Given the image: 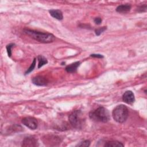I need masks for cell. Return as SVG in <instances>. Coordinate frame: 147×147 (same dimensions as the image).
<instances>
[{
    "instance_id": "cell-1",
    "label": "cell",
    "mask_w": 147,
    "mask_h": 147,
    "mask_svg": "<svg viewBox=\"0 0 147 147\" xmlns=\"http://www.w3.org/2000/svg\"><path fill=\"white\" fill-rule=\"evenodd\" d=\"M24 32L32 38L42 43L52 42L55 38L53 34L49 33H43L31 29H24Z\"/></svg>"
},
{
    "instance_id": "cell-2",
    "label": "cell",
    "mask_w": 147,
    "mask_h": 147,
    "mask_svg": "<svg viewBox=\"0 0 147 147\" xmlns=\"http://www.w3.org/2000/svg\"><path fill=\"white\" fill-rule=\"evenodd\" d=\"M90 118L94 121L102 122H107L110 119L108 110L103 107H99L89 114Z\"/></svg>"
},
{
    "instance_id": "cell-3",
    "label": "cell",
    "mask_w": 147,
    "mask_h": 147,
    "mask_svg": "<svg viewBox=\"0 0 147 147\" xmlns=\"http://www.w3.org/2000/svg\"><path fill=\"white\" fill-rule=\"evenodd\" d=\"M128 109L123 105L117 106L112 112L114 119L118 123H123L128 117Z\"/></svg>"
},
{
    "instance_id": "cell-4",
    "label": "cell",
    "mask_w": 147,
    "mask_h": 147,
    "mask_svg": "<svg viewBox=\"0 0 147 147\" xmlns=\"http://www.w3.org/2000/svg\"><path fill=\"white\" fill-rule=\"evenodd\" d=\"M69 121L72 127L76 129H82L84 124V119L80 110L73 111L69 116Z\"/></svg>"
},
{
    "instance_id": "cell-5",
    "label": "cell",
    "mask_w": 147,
    "mask_h": 147,
    "mask_svg": "<svg viewBox=\"0 0 147 147\" xmlns=\"http://www.w3.org/2000/svg\"><path fill=\"white\" fill-rule=\"evenodd\" d=\"M22 123L30 129L35 130L38 126V122L36 118L31 117H25L22 119Z\"/></svg>"
},
{
    "instance_id": "cell-6",
    "label": "cell",
    "mask_w": 147,
    "mask_h": 147,
    "mask_svg": "<svg viewBox=\"0 0 147 147\" xmlns=\"http://www.w3.org/2000/svg\"><path fill=\"white\" fill-rule=\"evenodd\" d=\"M44 143L47 145L55 146L57 145L61 142V140L59 137L56 136H46L43 140Z\"/></svg>"
},
{
    "instance_id": "cell-7",
    "label": "cell",
    "mask_w": 147,
    "mask_h": 147,
    "mask_svg": "<svg viewBox=\"0 0 147 147\" xmlns=\"http://www.w3.org/2000/svg\"><path fill=\"white\" fill-rule=\"evenodd\" d=\"M37 145V140L33 137H26L24 138L22 142V146L24 147H35Z\"/></svg>"
},
{
    "instance_id": "cell-8",
    "label": "cell",
    "mask_w": 147,
    "mask_h": 147,
    "mask_svg": "<svg viewBox=\"0 0 147 147\" xmlns=\"http://www.w3.org/2000/svg\"><path fill=\"white\" fill-rule=\"evenodd\" d=\"M122 100L127 104H131L135 100L134 95L131 91H126L122 96Z\"/></svg>"
},
{
    "instance_id": "cell-9",
    "label": "cell",
    "mask_w": 147,
    "mask_h": 147,
    "mask_svg": "<svg viewBox=\"0 0 147 147\" xmlns=\"http://www.w3.org/2000/svg\"><path fill=\"white\" fill-rule=\"evenodd\" d=\"M32 83L38 86H46L48 83V80L46 78L41 76H37L34 77L32 80Z\"/></svg>"
},
{
    "instance_id": "cell-10",
    "label": "cell",
    "mask_w": 147,
    "mask_h": 147,
    "mask_svg": "<svg viewBox=\"0 0 147 147\" xmlns=\"http://www.w3.org/2000/svg\"><path fill=\"white\" fill-rule=\"evenodd\" d=\"M49 13L52 17H53L58 20H61L63 18V13H62L61 11L59 9L50 10H49Z\"/></svg>"
},
{
    "instance_id": "cell-11",
    "label": "cell",
    "mask_w": 147,
    "mask_h": 147,
    "mask_svg": "<svg viewBox=\"0 0 147 147\" xmlns=\"http://www.w3.org/2000/svg\"><path fill=\"white\" fill-rule=\"evenodd\" d=\"M131 9V6L128 4H125V5H119L116 8V11L118 13H127L130 11Z\"/></svg>"
},
{
    "instance_id": "cell-12",
    "label": "cell",
    "mask_w": 147,
    "mask_h": 147,
    "mask_svg": "<svg viewBox=\"0 0 147 147\" xmlns=\"http://www.w3.org/2000/svg\"><path fill=\"white\" fill-rule=\"evenodd\" d=\"M80 63L79 61H76L74 63H72L68 65H67L65 67V71L67 72H69V73H72L76 71L78 67L79 66Z\"/></svg>"
},
{
    "instance_id": "cell-13",
    "label": "cell",
    "mask_w": 147,
    "mask_h": 147,
    "mask_svg": "<svg viewBox=\"0 0 147 147\" xmlns=\"http://www.w3.org/2000/svg\"><path fill=\"white\" fill-rule=\"evenodd\" d=\"M104 146L106 147H120L123 146L124 145L117 141H110L106 142Z\"/></svg>"
},
{
    "instance_id": "cell-14",
    "label": "cell",
    "mask_w": 147,
    "mask_h": 147,
    "mask_svg": "<svg viewBox=\"0 0 147 147\" xmlns=\"http://www.w3.org/2000/svg\"><path fill=\"white\" fill-rule=\"evenodd\" d=\"M37 60L38 61V68H40V67H41L42 66H43L44 65L48 63L47 59L42 55H38L37 56Z\"/></svg>"
},
{
    "instance_id": "cell-15",
    "label": "cell",
    "mask_w": 147,
    "mask_h": 147,
    "mask_svg": "<svg viewBox=\"0 0 147 147\" xmlns=\"http://www.w3.org/2000/svg\"><path fill=\"white\" fill-rule=\"evenodd\" d=\"M90 145V141L89 140H84L78 144L76 146H80V147H88Z\"/></svg>"
},
{
    "instance_id": "cell-16",
    "label": "cell",
    "mask_w": 147,
    "mask_h": 147,
    "mask_svg": "<svg viewBox=\"0 0 147 147\" xmlns=\"http://www.w3.org/2000/svg\"><path fill=\"white\" fill-rule=\"evenodd\" d=\"M36 59H34V60H33L32 63L31 64V65H30V67H29V68L27 69V71L25 72V74H26V75L29 74L30 72H32V71L34 69V67H35V66H36Z\"/></svg>"
},
{
    "instance_id": "cell-17",
    "label": "cell",
    "mask_w": 147,
    "mask_h": 147,
    "mask_svg": "<svg viewBox=\"0 0 147 147\" xmlns=\"http://www.w3.org/2000/svg\"><path fill=\"white\" fill-rule=\"evenodd\" d=\"M107 29L106 26H103V27H102V28H98L96 29L95 30V34L96 36H99L101 33H102L105 30H106Z\"/></svg>"
},
{
    "instance_id": "cell-18",
    "label": "cell",
    "mask_w": 147,
    "mask_h": 147,
    "mask_svg": "<svg viewBox=\"0 0 147 147\" xmlns=\"http://www.w3.org/2000/svg\"><path fill=\"white\" fill-rule=\"evenodd\" d=\"M14 45V44L13 43H11V44H8L7 46H6V49H7V54H8V56L9 57L11 56V48H13V47Z\"/></svg>"
},
{
    "instance_id": "cell-19",
    "label": "cell",
    "mask_w": 147,
    "mask_h": 147,
    "mask_svg": "<svg viewBox=\"0 0 147 147\" xmlns=\"http://www.w3.org/2000/svg\"><path fill=\"white\" fill-rule=\"evenodd\" d=\"M146 10V5H142L138 7L137 11L138 12H144Z\"/></svg>"
},
{
    "instance_id": "cell-20",
    "label": "cell",
    "mask_w": 147,
    "mask_h": 147,
    "mask_svg": "<svg viewBox=\"0 0 147 147\" xmlns=\"http://www.w3.org/2000/svg\"><path fill=\"white\" fill-rule=\"evenodd\" d=\"M94 22H95L96 24L99 25V24H100V23L102 22V19H101L100 17H96V18H95L94 19Z\"/></svg>"
},
{
    "instance_id": "cell-21",
    "label": "cell",
    "mask_w": 147,
    "mask_h": 147,
    "mask_svg": "<svg viewBox=\"0 0 147 147\" xmlns=\"http://www.w3.org/2000/svg\"><path fill=\"white\" fill-rule=\"evenodd\" d=\"M91 56L93 57H97V58H103V56L100 54H91Z\"/></svg>"
}]
</instances>
